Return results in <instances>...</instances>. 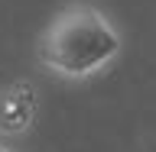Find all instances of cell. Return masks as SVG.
Listing matches in <instances>:
<instances>
[{
	"label": "cell",
	"instance_id": "cell-3",
	"mask_svg": "<svg viewBox=\"0 0 156 152\" xmlns=\"http://www.w3.org/2000/svg\"><path fill=\"white\" fill-rule=\"evenodd\" d=\"M0 152H10V149H3V146H0Z\"/></svg>",
	"mask_w": 156,
	"mask_h": 152
},
{
	"label": "cell",
	"instance_id": "cell-1",
	"mask_svg": "<svg viewBox=\"0 0 156 152\" xmlns=\"http://www.w3.org/2000/svg\"><path fill=\"white\" fill-rule=\"evenodd\" d=\"M124 49L120 29L91 3H68L49 19L36 42L39 65L65 81H88L114 65Z\"/></svg>",
	"mask_w": 156,
	"mask_h": 152
},
{
	"label": "cell",
	"instance_id": "cell-2",
	"mask_svg": "<svg viewBox=\"0 0 156 152\" xmlns=\"http://www.w3.org/2000/svg\"><path fill=\"white\" fill-rule=\"evenodd\" d=\"M39 113V94L29 81H13L0 91V136H23Z\"/></svg>",
	"mask_w": 156,
	"mask_h": 152
}]
</instances>
